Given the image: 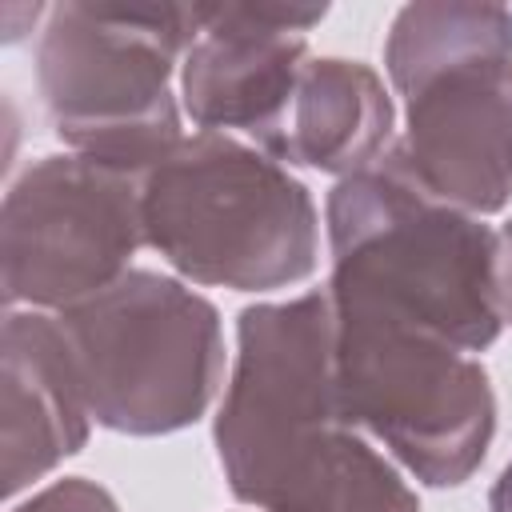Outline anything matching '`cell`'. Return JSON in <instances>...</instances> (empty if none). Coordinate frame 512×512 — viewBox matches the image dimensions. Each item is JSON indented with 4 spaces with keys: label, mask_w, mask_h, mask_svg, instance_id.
<instances>
[{
    "label": "cell",
    "mask_w": 512,
    "mask_h": 512,
    "mask_svg": "<svg viewBox=\"0 0 512 512\" xmlns=\"http://www.w3.org/2000/svg\"><path fill=\"white\" fill-rule=\"evenodd\" d=\"M332 308L344 416L424 484H464L496 432V396L480 360L420 324L336 300Z\"/></svg>",
    "instance_id": "6"
},
{
    "label": "cell",
    "mask_w": 512,
    "mask_h": 512,
    "mask_svg": "<svg viewBox=\"0 0 512 512\" xmlns=\"http://www.w3.org/2000/svg\"><path fill=\"white\" fill-rule=\"evenodd\" d=\"M488 508H492V512H512V460H508V468L500 472V480L492 484Z\"/></svg>",
    "instance_id": "15"
},
{
    "label": "cell",
    "mask_w": 512,
    "mask_h": 512,
    "mask_svg": "<svg viewBox=\"0 0 512 512\" xmlns=\"http://www.w3.org/2000/svg\"><path fill=\"white\" fill-rule=\"evenodd\" d=\"M140 244L136 172L76 152L44 156L4 196V296L8 304L64 312L116 284Z\"/></svg>",
    "instance_id": "7"
},
{
    "label": "cell",
    "mask_w": 512,
    "mask_h": 512,
    "mask_svg": "<svg viewBox=\"0 0 512 512\" xmlns=\"http://www.w3.org/2000/svg\"><path fill=\"white\" fill-rule=\"evenodd\" d=\"M348 424L336 388L332 296L304 292L244 308L232 380L216 416V448L232 496L268 512Z\"/></svg>",
    "instance_id": "5"
},
{
    "label": "cell",
    "mask_w": 512,
    "mask_h": 512,
    "mask_svg": "<svg viewBox=\"0 0 512 512\" xmlns=\"http://www.w3.org/2000/svg\"><path fill=\"white\" fill-rule=\"evenodd\" d=\"M88 396L56 316L4 320V496H16L88 440Z\"/></svg>",
    "instance_id": "10"
},
{
    "label": "cell",
    "mask_w": 512,
    "mask_h": 512,
    "mask_svg": "<svg viewBox=\"0 0 512 512\" xmlns=\"http://www.w3.org/2000/svg\"><path fill=\"white\" fill-rule=\"evenodd\" d=\"M324 8L196 4V36L184 52V112L200 132H244L284 160L288 116L304 72V32Z\"/></svg>",
    "instance_id": "8"
},
{
    "label": "cell",
    "mask_w": 512,
    "mask_h": 512,
    "mask_svg": "<svg viewBox=\"0 0 512 512\" xmlns=\"http://www.w3.org/2000/svg\"><path fill=\"white\" fill-rule=\"evenodd\" d=\"M472 60H512L508 4H408L392 20L384 64L396 92L412 96L432 76Z\"/></svg>",
    "instance_id": "12"
},
{
    "label": "cell",
    "mask_w": 512,
    "mask_h": 512,
    "mask_svg": "<svg viewBox=\"0 0 512 512\" xmlns=\"http://www.w3.org/2000/svg\"><path fill=\"white\" fill-rule=\"evenodd\" d=\"M92 420L160 436L204 416L224 376L216 308L172 276L128 268L104 292L56 316Z\"/></svg>",
    "instance_id": "4"
},
{
    "label": "cell",
    "mask_w": 512,
    "mask_h": 512,
    "mask_svg": "<svg viewBox=\"0 0 512 512\" xmlns=\"http://www.w3.org/2000/svg\"><path fill=\"white\" fill-rule=\"evenodd\" d=\"M268 512H420V500L392 460L348 424Z\"/></svg>",
    "instance_id": "13"
},
{
    "label": "cell",
    "mask_w": 512,
    "mask_h": 512,
    "mask_svg": "<svg viewBox=\"0 0 512 512\" xmlns=\"http://www.w3.org/2000/svg\"><path fill=\"white\" fill-rule=\"evenodd\" d=\"M328 296L420 324L464 352L508 324L504 236L428 192L388 148L328 192Z\"/></svg>",
    "instance_id": "1"
},
{
    "label": "cell",
    "mask_w": 512,
    "mask_h": 512,
    "mask_svg": "<svg viewBox=\"0 0 512 512\" xmlns=\"http://www.w3.org/2000/svg\"><path fill=\"white\" fill-rule=\"evenodd\" d=\"M12 512H116V500L100 484H92L84 476H68V480L40 488L28 504H20Z\"/></svg>",
    "instance_id": "14"
},
{
    "label": "cell",
    "mask_w": 512,
    "mask_h": 512,
    "mask_svg": "<svg viewBox=\"0 0 512 512\" xmlns=\"http://www.w3.org/2000/svg\"><path fill=\"white\" fill-rule=\"evenodd\" d=\"M144 244L196 284L272 292L316 268V204L288 168L224 132L180 140L140 176Z\"/></svg>",
    "instance_id": "2"
},
{
    "label": "cell",
    "mask_w": 512,
    "mask_h": 512,
    "mask_svg": "<svg viewBox=\"0 0 512 512\" xmlns=\"http://www.w3.org/2000/svg\"><path fill=\"white\" fill-rule=\"evenodd\" d=\"M392 148V96L360 60H308L296 84L284 160L332 176H352Z\"/></svg>",
    "instance_id": "11"
},
{
    "label": "cell",
    "mask_w": 512,
    "mask_h": 512,
    "mask_svg": "<svg viewBox=\"0 0 512 512\" xmlns=\"http://www.w3.org/2000/svg\"><path fill=\"white\" fill-rule=\"evenodd\" d=\"M504 236V264H508V324H512V220L500 228Z\"/></svg>",
    "instance_id": "16"
},
{
    "label": "cell",
    "mask_w": 512,
    "mask_h": 512,
    "mask_svg": "<svg viewBox=\"0 0 512 512\" xmlns=\"http://www.w3.org/2000/svg\"><path fill=\"white\" fill-rule=\"evenodd\" d=\"M196 4H56L36 44V84L56 136L88 160L144 176L184 136L172 72Z\"/></svg>",
    "instance_id": "3"
},
{
    "label": "cell",
    "mask_w": 512,
    "mask_h": 512,
    "mask_svg": "<svg viewBox=\"0 0 512 512\" xmlns=\"http://www.w3.org/2000/svg\"><path fill=\"white\" fill-rule=\"evenodd\" d=\"M392 152L440 200L500 212L512 196V60H472L420 84Z\"/></svg>",
    "instance_id": "9"
}]
</instances>
